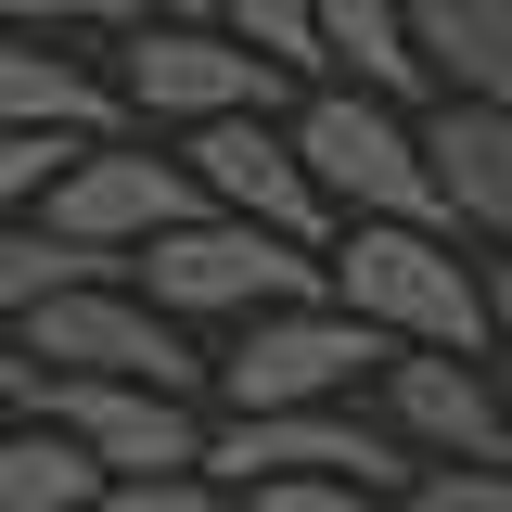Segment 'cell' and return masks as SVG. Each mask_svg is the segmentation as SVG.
Here are the masks:
<instances>
[{"instance_id": "cell-1", "label": "cell", "mask_w": 512, "mask_h": 512, "mask_svg": "<svg viewBox=\"0 0 512 512\" xmlns=\"http://www.w3.org/2000/svg\"><path fill=\"white\" fill-rule=\"evenodd\" d=\"M320 295L346 320H372L384 346L487 359V295H474L461 231H333V244H320Z\"/></svg>"}, {"instance_id": "cell-2", "label": "cell", "mask_w": 512, "mask_h": 512, "mask_svg": "<svg viewBox=\"0 0 512 512\" xmlns=\"http://www.w3.org/2000/svg\"><path fill=\"white\" fill-rule=\"evenodd\" d=\"M282 128H295V167L333 205V231H448L436 167H423V116H397L372 90H308Z\"/></svg>"}, {"instance_id": "cell-3", "label": "cell", "mask_w": 512, "mask_h": 512, "mask_svg": "<svg viewBox=\"0 0 512 512\" xmlns=\"http://www.w3.org/2000/svg\"><path fill=\"white\" fill-rule=\"evenodd\" d=\"M128 295L167 308V320H256V308H308L320 256L282 244V231H244L218 205H192L180 231H154V244L128 256Z\"/></svg>"}, {"instance_id": "cell-4", "label": "cell", "mask_w": 512, "mask_h": 512, "mask_svg": "<svg viewBox=\"0 0 512 512\" xmlns=\"http://www.w3.org/2000/svg\"><path fill=\"white\" fill-rule=\"evenodd\" d=\"M372 372H384V333H372V320H346L333 295L231 320V346L205 359V384L231 397V423H256V410H359V384H372Z\"/></svg>"}, {"instance_id": "cell-5", "label": "cell", "mask_w": 512, "mask_h": 512, "mask_svg": "<svg viewBox=\"0 0 512 512\" xmlns=\"http://www.w3.org/2000/svg\"><path fill=\"white\" fill-rule=\"evenodd\" d=\"M13 346L39 372H90V384H154V397H192L205 384V346H192L167 308H141L128 282H77L39 320H13Z\"/></svg>"}, {"instance_id": "cell-6", "label": "cell", "mask_w": 512, "mask_h": 512, "mask_svg": "<svg viewBox=\"0 0 512 512\" xmlns=\"http://www.w3.org/2000/svg\"><path fill=\"white\" fill-rule=\"evenodd\" d=\"M192 205V167L180 154H116V141H64L52 192H39V231H64V244H103V256H141L154 231H180Z\"/></svg>"}, {"instance_id": "cell-7", "label": "cell", "mask_w": 512, "mask_h": 512, "mask_svg": "<svg viewBox=\"0 0 512 512\" xmlns=\"http://www.w3.org/2000/svg\"><path fill=\"white\" fill-rule=\"evenodd\" d=\"M256 474H333V487L397 500L423 461L384 436L372 410H256V423H231V436H205V487H256Z\"/></svg>"}, {"instance_id": "cell-8", "label": "cell", "mask_w": 512, "mask_h": 512, "mask_svg": "<svg viewBox=\"0 0 512 512\" xmlns=\"http://www.w3.org/2000/svg\"><path fill=\"white\" fill-rule=\"evenodd\" d=\"M90 474H205V423L192 397H154V384H90V372H39V410Z\"/></svg>"}, {"instance_id": "cell-9", "label": "cell", "mask_w": 512, "mask_h": 512, "mask_svg": "<svg viewBox=\"0 0 512 512\" xmlns=\"http://www.w3.org/2000/svg\"><path fill=\"white\" fill-rule=\"evenodd\" d=\"M180 167H192V192H205L218 218L282 231V244H308V256L333 244V205L308 192V167H295V128H282V116H218V128H192Z\"/></svg>"}, {"instance_id": "cell-10", "label": "cell", "mask_w": 512, "mask_h": 512, "mask_svg": "<svg viewBox=\"0 0 512 512\" xmlns=\"http://www.w3.org/2000/svg\"><path fill=\"white\" fill-rule=\"evenodd\" d=\"M372 423L410 448V461H512V397L487 384V359H423V346H384Z\"/></svg>"}, {"instance_id": "cell-11", "label": "cell", "mask_w": 512, "mask_h": 512, "mask_svg": "<svg viewBox=\"0 0 512 512\" xmlns=\"http://www.w3.org/2000/svg\"><path fill=\"white\" fill-rule=\"evenodd\" d=\"M116 103L154 116V128H218V116H282V77L256 52H231L218 26H141Z\"/></svg>"}, {"instance_id": "cell-12", "label": "cell", "mask_w": 512, "mask_h": 512, "mask_svg": "<svg viewBox=\"0 0 512 512\" xmlns=\"http://www.w3.org/2000/svg\"><path fill=\"white\" fill-rule=\"evenodd\" d=\"M423 167H436L448 231L512 244V116H487V103H436V116H423Z\"/></svg>"}, {"instance_id": "cell-13", "label": "cell", "mask_w": 512, "mask_h": 512, "mask_svg": "<svg viewBox=\"0 0 512 512\" xmlns=\"http://www.w3.org/2000/svg\"><path fill=\"white\" fill-rule=\"evenodd\" d=\"M410 52H423L436 103L512 116V0H410Z\"/></svg>"}, {"instance_id": "cell-14", "label": "cell", "mask_w": 512, "mask_h": 512, "mask_svg": "<svg viewBox=\"0 0 512 512\" xmlns=\"http://www.w3.org/2000/svg\"><path fill=\"white\" fill-rule=\"evenodd\" d=\"M128 103L90 77L77 52H52V39H26V26H0V128H52V141H103Z\"/></svg>"}, {"instance_id": "cell-15", "label": "cell", "mask_w": 512, "mask_h": 512, "mask_svg": "<svg viewBox=\"0 0 512 512\" xmlns=\"http://www.w3.org/2000/svg\"><path fill=\"white\" fill-rule=\"evenodd\" d=\"M320 90H372L410 116L423 52H410V0H320Z\"/></svg>"}, {"instance_id": "cell-16", "label": "cell", "mask_w": 512, "mask_h": 512, "mask_svg": "<svg viewBox=\"0 0 512 512\" xmlns=\"http://www.w3.org/2000/svg\"><path fill=\"white\" fill-rule=\"evenodd\" d=\"M77 282H128V256L64 244V231H39V218H0V333L39 320L52 295H77Z\"/></svg>"}, {"instance_id": "cell-17", "label": "cell", "mask_w": 512, "mask_h": 512, "mask_svg": "<svg viewBox=\"0 0 512 512\" xmlns=\"http://www.w3.org/2000/svg\"><path fill=\"white\" fill-rule=\"evenodd\" d=\"M205 26L256 52L282 90H320V0H205Z\"/></svg>"}, {"instance_id": "cell-18", "label": "cell", "mask_w": 512, "mask_h": 512, "mask_svg": "<svg viewBox=\"0 0 512 512\" xmlns=\"http://www.w3.org/2000/svg\"><path fill=\"white\" fill-rule=\"evenodd\" d=\"M90 487H103V474H90L52 423H13V436H0V512H77Z\"/></svg>"}, {"instance_id": "cell-19", "label": "cell", "mask_w": 512, "mask_h": 512, "mask_svg": "<svg viewBox=\"0 0 512 512\" xmlns=\"http://www.w3.org/2000/svg\"><path fill=\"white\" fill-rule=\"evenodd\" d=\"M397 512H512V461H423Z\"/></svg>"}, {"instance_id": "cell-20", "label": "cell", "mask_w": 512, "mask_h": 512, "mask_svg": "<svg viewBox=\"0 0 512 512\" xmlns=\"http://www.w3.org/2000/svg\"><path fill=\"white\" fill-rule=\"evenodd\" d=\"M77 512H231V487H205V474H103Z\"/></svg>"}, {"instance_id": "cell-21", "label": "cell", "mask_w": 512, "mask_h": 512, "mask_svg": "<svg viewBox=\"0 0 512 512\" xmlns=\"http://www.w3.org/2000/svg\"><path fill=\"white\" fill-rule=\"evenodd\" d=\"M231 512H397V500L333 487V474H256V487H231Z\"/></svg>"}, {"instance_id": "cell-22", "label": "cell", "mask_w": 512, "mask_h": 512, "mask_svg": "<svg viewBox=\"0 0 512 512\" xmlns=\"http://www.w3.org/2000/svg\"><path fill=\"white\" fill-rule=\"evenodd\" d=\"M52 167H64V141H52V128H0V218H39Z\"/></svg>"}, {"instance_id": "cell-23", "label": "cell", "mask_w": 512, "mask_h": 512, "mask_svg": "<svg viewBox=\"0 0 512 512\" xmlns=\"http://www.w3.org/2000/svg\"><path fill=\"white\" fill-rule=\"evenodd\" d=\"M0 26H26V39H64V26H128V0H0Z\"/></svg>"}, {"instance_id": "cell-24", "label": "cell", "mask_w": 512, "mask_h": 512, "mask_svg": "<svg viewBox=\"0 0 512 512\" xmlns=\"http://www.w3.org/2000/svg\"><path fill=\"white\" fill-rule=\"evenodd\" d=\"M474 295H487V346H500V359H512V244L487 256V269H474Z\"/></svg>"}, {"instance_id": "cell-25", "label": "cell", "mask_w": 512, "mask_h": 512, "mask_svg": "<svg viewBox=\"0 0 512 512\" xmlns=\"http://www.w3.org/2000/svg\"><path fill=\"white\" fill-rule=\"evenodd\" d=\"M26 410H39V359H26V346H0V436H13Z\"/></svg>"}, {"instance_id": "cell-26", "label": "cell", "mask_w": 512, "mask_h": 512, "mask_svg": "<svg viewBox=\"0 0 512 512\" xmlns=\"http://www.w3.org/2000/svg\"><path fill=\"white\" fill-rule=\"evenodd\" d=\"M141 26H205V0H128Z\"/></svg>"}]
</instances>
